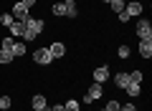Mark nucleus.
<instances>
[{
    "instance_id": "f257e3e1",
    "label": "nucleus",
    "mask_w": 152,
    "mask_h": 111,
    "mask_svg": "<svg viewBox=\"0 0 152 111\" xmlns=\"http://www.w3.org/2000/svg\"><path fill=\"white\" fill-rule=\"evenodd\" d=\"M43 28H46L43 20H38V18H28V20H26V30H23V38H26V41H36V38L43 33Z\"/></svg>"
},
{
    "instance_id": "f03ea898",
    "label": "nucleus",
    "mask_w": 152,
    "mask_h": 111,
    "mask_svg": "<svg viewBox=\"0 0 152 111\" xmlns=\"http://www.w3.org/2000/svg\"><path fill=\"white\" fill-rule=\"evenodd\" d=\"M137 36H140V41H152V23L140 20L137 23Z\"/></svg>"
},
{
    "instance_id": "7ed1b4c3",
    "label": "nucleus",
    "mask_w": 152,
    "mask_h": 111,
    "mask_svg": "<svg viewBox=\"0 0 152 111\" xmlns=\"http://www.w3.org/2000/svg\"><path fill=\"white\" fill-rule=\"evenodd\" d=\"M102 96H104L102 83H91V86H89V91H86V96H84V101H86V104H94V101H99Z\"/></svg>"
},
{
    "instance_id": "20e7f679",
    "label": "nucleus",
    "mask_w": 152,
    "mask_h": 111,
    "mask_svg": "<svg viewBox=\"0 0 152 111\" xmlns=\"http://www.w3.org/2000/svg\"><path fill=\"white\" fill-rule=\"evenodd\" d=\"M33 61H36L38 66H48L51 61H53V56H51V51H48V48H38V51L33 53Z\"/></svg>"
},
{
    "instance_id": "39448f33",
    "label": "nucleus",
    "mask_w": 152,
    "mask_h": 111,
    "mask_svg": "<svg viewBox=\"0 0 152 111\" xmlns=\"http://www.w3.org/2000/svg\"><path fill=\"white\" fill-rule=\"evenodd\" d=\"M10 15L15 18V20H20V23H26L28 18H31V15H28V8L23 5V3H15V5H13V13H10Z\"/></svg>"
},
{
    "instance_id": "423d86ee",
    "label": "nucleus",
    "mask_w": 152,
    "mask_h": 111,
    "mask_svg": "<svg viewBox=\"0 0 152 111\" xmlns=\"http://www.w3.org/2000/svg\"><path fill=\"white\" fill-rule=\"evenodd\" d=\"M91 78H94V83H104V81L109 78V66H99V68L91 73Z\"/></svg>"
},
{
    "instance_id": "0eeeda50",
    "label": "nucleus",
    "mask_w": 152,
    "mask_h": 111,
    "mask_svg": "<svg viewBox=\"0 0 152 111\" xmlns=\"http://www.w3.org/2000/svg\"><path fill=\"white\" fill-rule=\"evenodd\" d=\"M48 51H51V56H53V58H61V56H66V46H64V43H58V41L51 43Z\"/></svg>"
},
{
    "instance_id": "6e6552de",
    "label": "nucleus",
    "mask_w": 152,
    "mask_h": 111,
    "mask_svg": "<svg viewBox=\"0 0 152 111\" xmlns=\"http://www.w3.org/2000/svg\"><path fill=\"white\" fill-rule=\"evenodd\" d=\"M124 13H127L129 18L140 15V13H142V3H137V0H134V3H127V5H124Z\"/></svg>"
},
{
    "instance_id": "1a4fd4ad",
    "label": "nucleus",
    "mask_w": 152,
    "mask_h": 111,
    "mask_svg": "<svg viewBox=\"0 0 152 111\" xmlns=\"http://www.w3.org/2000/svg\"><path fill=\"white\" fill-rule=\"evenodd\" d=\"M114 83H117V89H127V86L132 83L129 73H117V76H114Z\"/></svg>"
},
{
    "instance_id": "9d476101",
    "label": "nucleus",
    "mask_w": 152,
    "mask_h": 111,
    "mask_svg": "<svg viewBox=\"0 0 152 111\" xmlns=\"http://www.w3.org/2000/svg\"><path fill=\"white\" fill-rule=\"evenodd\" d=\"M76 13H79V10H76V3H74V0H66V3H64V15L66 18H76Z\"/></svg>"
},
{
    "instance_id": "9b49d317",
    "label": "nucleus",
    "mask_w": 152,
    "mask_h": 111,
    "mask_svg": "<svg viewBox=\"0 0 152 111\" xmlns=\"http://www.w3.org/2000/svg\"><path fill=\"white\" fill-rule=\"evenodd\" d=\"M140 56L142 58H150L152 56V41H140Z\"/></svg>"
},
{
    "instance_id": "f8f14e48",
    "label": "nucleus",
    "mask_w": 152,
    "mask_h": 111,
    "mask_svg": "<svg viewBox=\"0 0 152 111\" xmlns=\"http://www.w3.org/2000/svg\"><path fill=\"white\" fill-rule=\"evenodd\" d=\"M8 30H10V36H18V38H23V30H26V23L15 20V23L10 25V28H8Z\"/></svg>"
},
{
    "instance_id": "ddd939ff",
    "label": "nucleus",
    "mask_w": 152,
    "mask_h": 111,
    "mask_svg": "<svg viewBox=\"0 0 152 111\" xmlns=\"http://www.w3.org/2000/svg\"><path fill=\"white\" fill-rule=\"evenodd\" d=\"M13 46H15L13 36H5V38H3V43H0V48H3V51H10V53H13Z\"/></svg>"
},
{
    "instance_id": "4468645a",
    "label": "nucleus",
    "mask_w": 152,
    "mask_h": 111,
    "mask_svg": "<svg viewBox=\"0 0 152 111\" xmlns=\"http://www.w3.org/2000/svg\"><path fill=\"white\" fill-rule=\"evenodd\" d=\"M109 5H112V10L117 13V15H119V13L124 10V5H127V3H124V0H109Z\"/></svg>"
},
{
    "instance_id": "2eb2a0df",
    "label": "nucleus",
    "mask_w": 152,
    "mask_h": 111,
    "mask_svg": "<svg viewBox=\"0 0 152 111\" xmlns=\"http://www.w3.org/2000/svg\"><path fill=\"white\" fill-rule=\"evenodd\" d=\"M33 109H46V96H33Z\"/></svg>"
},
{
    "instance_id": "dca6fc26",
    "label": "nucleus",
    "mask_w": 152,
    "mask_h": 111,
    "mask_svg": "<svg viewBox=\"0 0 152 111\" xmlns=\"http://www.w3.org/2000/svg\"><path fill=\"white\" fill-rule=\"evenodd\" d=\"M0 23H3V25H5V28H10L13 23H15V18H13L10 13H3V15H0Z\"/></svg>"
},
{
    "instance_id": "f3484780",
    "label": "nucleus",
    "mask_w": 152,
    "mask_h": 111,
    "mask_svg": "<svg viewBox=\"0 0 152 111\" xmlns=\"http://www.w3.org/2000/svg\"><path fill=\"white\" fill-rule=\"evenodd\" d=\"M13 58H15V56H13L10 51H3V48H0V63H10Z\"/></svg>"
},
{
    "instance_id": "a211bd4d",
    "label": "nucleus",
    "mask_w": 152,
    "mask_h": 111,
    "mask_svg": "<svg viewBox=\"0 0 152 111\" xmlns=\"http://www.w3.org/2000/svg\"><path fill=\"white\" fill-rule=\"evenodd\" d=\"M142 78H145L142 71H132V73H129V81H132V83H142Z\"/></svg>"
},
{
    "instance_id": "6ab92c4d",
    "label": "nucleus",
    "mask_w": 152,
    "mask_h": 111,
    "mask_svg": "<svg viewBox=\"0 0 152 111\" xmlns=\"http://www.w3.org/2000/svg\"><path fill=\"white\" fill-rule=\"evenodd\" d=\"M79 109H81V106H79V101H74V99L64 104V111H79Z\"/></svg>"
},
{
    "instance_id": "aec40b11",
    "label": "nucleus",
    "mask_w": 152,
    "mask_h": 111,
    "mask_svg": "<svg viewBox=\"0 0 152 111\" xmlns=\"http://www.w3.org/2000/svg\"><path fill=\"white\" fill-rule=\"evenodd\" d=\"M13 56H26V43H15L13 46Z\"/></svg>"
},
{
    "instance_id": "412c9836",
    "label": "nucleus",
    "mask_w": 152,
    "mask_h": 111,
    "mask_svg": "<svg viewBox=\"0 0 152 111\" xmlns=\"http://www.w3.org/2000/svg\"><path fill=\"white\" fill-rule=\"evenodd\" d=\"M140 83H129V86H127V94H129V96H140Z\"/></svg>"
},
{
    "instance_id": "4be33fe9",
    "label": "nucleus",
    "mask_w": 152,
    "mask_h": 111,
    "mask_svg": "<svg viewBox=\"0 0 152 111\" xmlns=\"http://www.w3.org/2000/svg\"><path fill=\"white\" fill-rule=\"evenodd\" d=\"M119 106H122V104H119V101H114V99L107 101V111H119Z\"/></svg>"
},
{
    "instance_id": "5701e85b",
    "label": "nucleus",
    "mask_w": 152,
    "mask_h": 111,
    "mask_svg": "<svg viewBox=\"0 0 152 111\" xmlns=\"http://www.w3.org/2000/svg\"><path fill=\"white\" fill-rule=\"evenodd\" d=\"M0 109H10V96H0Z\"/></svg>"
},
{
    "instance_id": "b1692460",
    "label": "nucleus",
    "mask_w": 152,
    "mask_h": 111,
    "mask_svg": "<svg viewBox=\"0 0 152 111\" xmlns=\"http://www.w3.org/2000/svg\"><path fill=\"white\" fill-rule=\"evenodd\" d=\"M119 58H129V46H119Z\"/></svg>"
},
{
    "instance_id": "393cba45",
    "label": "nucleus",
    "mask_w": 152,
    "mask_h": 111,
    "mask_svg": "<svg viewBox=\"0 0 152 111\" xmlns=\"http://www.w3.org/2000/svg\"><path fill=\"white\" fill-rule=\"evenodd\" d=\"M53 15H64V3H56L53 5Z\"/></svg>"
},
{
    "instance_id": "a878e982",
    "label": "nucleus",
    "mask_w": 152,
    "mask_h": 111,
    "mask_svg": "<svg viewBox=\"0 0 152 111\" xmlns=\"http://www.w3.org/2000/svg\"><path fill=\"white\" fill-rule=\"evenodd\" d=\"M119 111H137V109H134V104H124V106H119Z\"/></svg>"
},
{
    "instance_id": "bb28decb",
    "label": "nucleus",
    "mask_w": 152,
    "mask_h": 111,
    "mask_svg": "<svg viewBox=\"0 0 152 111\" xmlns=\"http://www.w3.org/2000/svg\"><path fill=\"white\" fill-rule=\"evenodd\" d=\"M20 3H23V5H26V8H28V10H31V8H33V5H36V0H20Z\"/></svg>"
},
{
    "instance_id": "cd10ccee",
    "label": "nucleus",
    "mask_w": 152,
    "mask_h": 111,
    "mask_svg": "<svg viewBox=\"0 0 152 111\" xmlns=\"http://www.w3.org/2000/svg\"><path fill=\"white\" fill-rule=\"evenodd\" d=\"M33 111H46V109H33Z\"/></svg>"
},
{
    "instance_id": "c85d7f7f",
    "label": "nucleus",
    "mask_w": 152,
    "mask_h": 111,
    "mask_svg": "<svg viewBox=\"0 0 152 111\" xmlns=\"http://www.w3.org/2000/svg\"><path fill=\"white\" fill-rule=\"evenodd\" d=\"M104 3H109V0H104Z\"/></svg>"
},
{
    "instance_id": "c756f323",
    "label": "nucleus",
    "mask_w": 152,
    "mask_h": 111,
    "mask_svg": "<svg viewBox=\"0 0 152 111\" xmlns=\"http://www.w3.org/2000/svg\"><path fill=\"white\" fill-rule=\"evenodd\" d=\"M102 111H107V109H102Z\"/></svg>"
}]
</instances>
